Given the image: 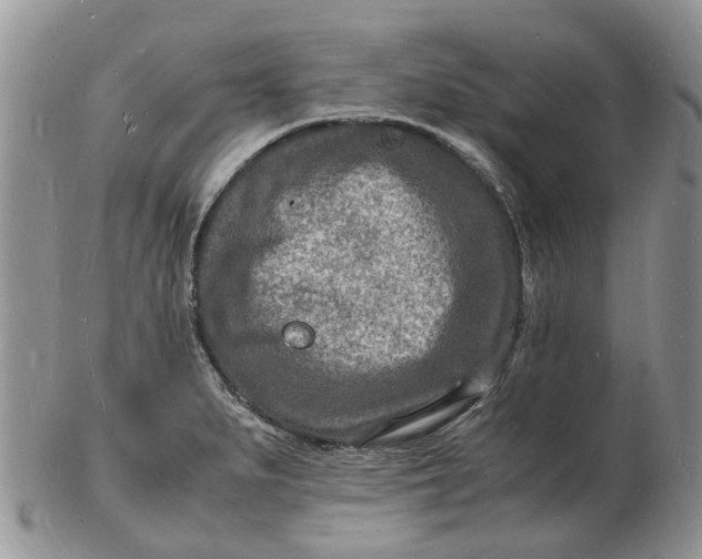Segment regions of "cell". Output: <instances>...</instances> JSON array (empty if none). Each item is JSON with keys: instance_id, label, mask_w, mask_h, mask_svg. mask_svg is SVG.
I'll return each instance as SVG.
<instances>
[{"instance_id": "1", "label": "cell", "mask_w": 702, "mask_h": 559, "mask_svg": "<svg viewBox=\"0 0 702 559\" xmlns=\"http://www.w3.org/2000/svg\"><path fill=\"white\" fill-rule=\"evenodd\" d=\"M429 177L345 148L272 167L235 202L212 288L255 325L283 321L288 347L338 369L421 355L453 292L449 226Z\"/></svg>"}]
</instances>
